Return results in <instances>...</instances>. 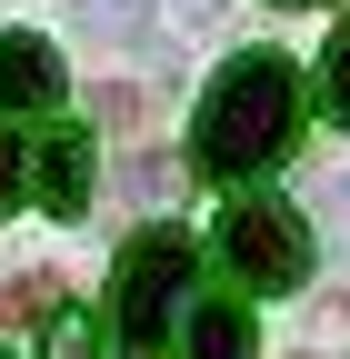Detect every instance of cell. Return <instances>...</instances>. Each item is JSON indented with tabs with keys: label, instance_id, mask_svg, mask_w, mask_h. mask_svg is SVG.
<instances>
[{
	"label": "cell",
	"instance_id": "7",
	"mask_svg": "<svg viewBox=\"0 0 350 359\" xmlns=\"http://www.w3.org/2000/svg\"><path fill=\"white\" fill-rule=\"evenodd\" d=\"M70 11H80V30H101V40H141L150 0H70Z\"/></svg>",
	"mask_w": 350,
	"mask_h": 359
},
{
	"label": "cell",
	"instance_id": "2",
	"mask_svg": "<svg viewBox=\"0 0 350 359\" xmlns=\"http://www.w3.org/2000/svg\"><path fill=\"white\" fill-rule=\"evenodd\" d=\"M190 299H200V240L190 230H141L120 259H110V339L130 359H160L170 330L190 320Z\"/></svg>",
	"mask_w": 350,
	"mask_h": 359
},
{
	"label": "cell",
	"instance_id": "4",
	"mask_svg": "<svg viewBox=\"0 0 350 359\" xmlns=\"http://www.w3.org/2000/svg\"><path fill=\"white\" fill-rule=\"evenodd\" d=\"M30 200L51 210V219H80V210H91V130L51 120V140H40V160H30Z\"/></svg>",
	"mask_w": 350,
	"mask_h": 359
},
{
	"label": "cell",
	"instance_id": "10",
	"mask_svg": "<svg viewBox=\"0 0 350 359\" xmlns=\"http://www.w3.org/2000/svg\"><path fill=\"white\" fill-rule=\"evenodd\" d=\"M11 200H20V140L0 130V210H11Z\"/></svg>",
	"mask_w": 350,
	"mask_h": 359
},
{
	"label": "cell",
	"instance_id": "9",
	"mask_svg": "<svg viewBox=\"0 0 350 359\" xmlns=\"http://www.w3.org/2000/svg\"><path fill=\"white\" fill-rule=\"evenodd\" d=\"M320 70H330V110L350 120V20H340V40H330V60H320Z\"/></svg>",
	"mask_w": 350,
	"mask_h": 359
},
{
	"label": "cell",
	"instance_id": "8",
	"mask_svg": "<svg viewBox=\"0 0 350 359\" xmlns=\"http://www.w3.org/2000/svg\"><path fill=\"white\" fill-rule=\"evenodd\" d=\"M40 359H101V339H91V320H80L70 299L51 309V349H40Z\"/></svg>",
	"mask_w": 350,
	"mask_h": 359
},
{
	"label": "cell",
	"instance_id": "3",
	"mask_svg": "<svg viewBox=\"0 0 350 359\" xmlns=\"http://www.w3.org/2000/svg\"><path fill=\"white\" fill-rule=\"evenodd\" d=\"M221 269H231L240 290L290 299L300 280H311V219L280 210V200H240V210L221 219Z\"/></svg>",
	"mask_w": 350,
	"mask_h": 359
},
{
	"label": "cell",
	"instance_id": "6",
	"mask_svg": "<svg viewBox=\"0 0 350 359\" xmlns=\"http://www.w3.org/2000/svg\"><path fill=\"white\" fill-rule=\"evenodd\" d=\"M260 330H250V309L240 299H190V320H181V359H250Z\"/></svg>",
	"mask_w": 350,
	"mask_h": 359
},
{
	"label": "cell",
	"instance_id": "5",
	"mask_svg": "<svg viewBox=\"0 0 350 359\" xmlns=\"http://www.w3.org/2000/svg\"><path fill=\"white\" fill-rule=\"evenodd\" d=\"M0 110H60V50L30 30H0Z\"/></svg>",
	"mask_w": 350,
	"mask_h": 359
},
{
	"label": "cell",
	"instance_id": "1",
	"mask_svg": "<svg viewBox=\"0 0 350 359\" xmlns=\"http://www.w3.org/2000/svg\"><path fill=\"white\" fill-rule=\"evenodd\" d=\"M300 70L280 50H240L221 80H210V100L190 120V170L210 180H250V170H271L280 150H300Z\"/></svg>",
	"mask_w": 350,
	"mask_h": 359
},
{
	"label": "cell",
	"instance_id": "12",
	"mask_svg": "<svg viewBox=\"0 0 350 359\" xmlns=\"http://www.w3.org/2000/svg\"><path fill=\"white\" fill-rule=\"evenodd\" d=\"M0 359H11V349H0Z\"/></svg>",
	"mask_w": 350,
	"mask_h": 359
},
{
	"label": "cell",
	"instance_id": "11",
	"mask_svg": "<svg viewBox=\"0 0 350 359\" xmlns=\"http://www.w3.org/2000/svg\"><path fill=\"white\" fill-rule=\"evenodd\" d=\"M280 11H311V0H280Z\"/></svg>",
	"mask_w": 350,
	"mask_h": 359
}]
</instances>
